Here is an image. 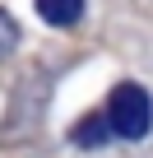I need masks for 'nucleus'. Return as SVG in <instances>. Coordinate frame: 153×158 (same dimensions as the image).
Listing matches in <instances>:
<instances>
[{"label": "nucleus", "instance_id": "4", "mask_svg": "<svg viewBox=\"0 0 153 158\" xmlns=\"http://www.w3.org/2000/svg\"><path fill=\"white\" fill-rule=\"evenodd\" d=\"M14 47H19V28H14V19H10L5 10H0V60H5Z\"/></svg>", "mask_w": 153, "mask_h": 158}, {"label": "nucleus", "instance_id": "1", "mask_svg": "<svg viewBox=\"0 0 153 158\" xmlns=\"http://www.w3.org/2000/svg\"><path fill=\"white\" fill-rule=\"evenodd\" d=\"M107 121L121 139H144L153 126V98L139 84H116L107 98Z\"/></svg>", "mask_w": 153, "mask_h": 158}, {"label": "nucleus", "instance_id": "3", "mask_svg": "<svg viewBox=\"0 0 153 158\" xmlns=\"http://www.w3.org/2000/svg\"><path fill=\"white\" fill-rule=\"evenodd\" d=\"M107 130H111L107 116H84L79 126L70 130V139H74V144H84V149H98V144H107Z\"/></svg>", "mask_w": 153, "mask_h": 158}, {"label": "nucleus", "instance_id": "2", "mask_svg": "<svg viewBox=\"0 0 153 158\" xmlns=\"http://www.w3.org/2000/svg\"><path fill=\"white\" fill-rule=\"evenodd\" d=\"M37 14L56 28H70V23H79L84 14V0H37Z\"/></svg>", "mask_w": 153, "mask_h": 158}]
</instances>
